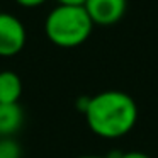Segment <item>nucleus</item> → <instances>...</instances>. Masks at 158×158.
Instances as JSON below:
<instances>
[{
  "mask_svg": "<svg viewBox=\"0 0 158 158\" xmlns=\"http://www.w3.org/2000/svg\"><path fill=\"white\" fill-rule=\"evenodd\" d=\"M22 94V82L10 70L0 72V104H17Z\"/></svg>",
  "mask_w": 158,
  "mask_h": 158,
  "instance_id": "nucleus-6",
  "label": "nucleus"
},
{
  "mask_svg": "<svg viewBox=\"0 0 158 158\" xmlns=\"http://www.w3.org/2000/svg\"><path fill=\"white\" fill-rule=\"evenodd\" d=\"M26 27L15 15L0 14V56L10 58L22 51L26 46Z\"/></svg>",
  "mask_w": 158,
  "mask_h": 158,
  "instance_id": "nucleus-3",
  "label": "nucleus"
},
{
  "mask_svg": "<svg viewBox=\"0 0 158 158\" xmlns=\"http://www.w3.org/2000/svg\"><path fill=\"white\" fill-rule=\"evenodd\" d=\"M126 5V0H87L83 9L94 26H112L123 19Z\"/></svg>",
  "mask_w": 158,
  "mask_h": 158,
  "instance_id": "nucleus-4",
  "label": "nucleus"
},
{
  "mask_svg": "<svg viewBox=\"0 0 158 158\" xmlns=\"http://www.w3.org/2000/svg\"><path fill=\"white\" fill-rule=\"evenodd\" d=\"M87 0H58L60 5H66V7H83Z\"/></svg>",
  "mask_w": 158,
  "mask_h": 158,
  "instance_id": "nucleus-10",
  "label": "nucleus"
},
{
  "mask_svg": "<svg viewBox=\"0 0 158 158\" xmlns=\"http://www.w3.org/2000/svg\"><path fill=\"white\" fill-rule=\"evenodd\" d=\"M78 158H107V156H99V155H83V156H78Z\"/></svg>",
  "mask_w": 158,
  "mask_h": 158,
  "instance_id": "nucleus-11",
  "label": "nucleus"
},
{
  "mask_svg": "<svg viewBox=\"0 0 158 158\" xmlns=\"http://www.w3.org/2000/svg\"><path fill=\"white\" fill-rule=\"evenodd\" d=\"M21 144L14 138H0V158H21Z\"/></svg>",
  "mask_w": 158,
  "mask_h": 158,
  "instance_id": "nucleus-7",
  "label": "nucleus"
},
{
  "mask_svg": "<svg viewBox=\"0 0 158 158\" xmlns=\"http://www.w3.org/2000/svg\"><path fill=\"white\" fill-rule=\"evenodd\" d=\"M19 5H22V7H39V5H43L46 2V0H15Z\"/></svg>",
  "mask_w": 158,
  "mask_h": 158,
  "instance_id": "nucleus-9",
  "label": "nucleus"
},
{
  "mask_svg": "<svg viewBox=\"0 0 158 158\" xmlns=\"http://www.w3.org/2000/svg\"><path fill=\"white\" fill-rule=\"evenodd\" d=\"M85 119L92 133L100 138H121L134 127L138 106L131 95L119 90H106L89 99Z\"/></svg>",
  "mask_w": 158,
  "mask_h": 158,
  "instance_id": "nucleus-1",
  "label": "nucleus"
},
{
  "mask_svg": "<svg viewBox=\"0 0 158 158\" xmlns=\"http://www.w3.org/2000/svg\"><path fill=\"white\" fill-rule=\"evenodd\" d=\"M0 14H2V10H0Z\"/></svg>",
  "mask_w": 158,
  "mask_h": 158,
  "instance_id": "nucleus-12",
  "label": "nucleus"
},
{
  "mask_svg": "<svg viewBox=\"0 0 158 158\" xmlns=\"http://www.w3.org/2000/svg\"><path fill=\"white\" fill-rule=\"evenodd\" d=\"M24 123L22 107L17 104H0V138H12Z\"/></svg>",
  "mask_w": 158,
  "mask_h": 158,
  "instance_id": "nucleus-5",
  "label": "nucleus"
},
{
  "mask_svg": "<svg viewBox=\"0 0 158 158\" xmlns=\"http://www.w3.org/2000/svg\"><path fill=\"white\" fill-rule=\"evenodd\" d=\"M94 22L83 7L58 5L48 14L44 31L48 39L60 48H77L90 38Z\"/></svg>",
  "mask_w": 158,
  "mask_h": 158,
  "instance_id": "nucleus-2",
  "label": "nucleus"
},
{
  "mask_svg": "<svg viewBox=\"0 0 158 158\" xmlns=\"http://www.w3.org/2000/svg\"><path fill=\"white\" fill-rule=\"evenodd\" d=\"M119 158H151V156L143 153V151H126V153H121Z\"/></svg>",
  "mask_w": 158,
  "mask_h": 158,
  "instance_id": "nucleus-8",
  "label": "nucleus"
}]
</instances>
